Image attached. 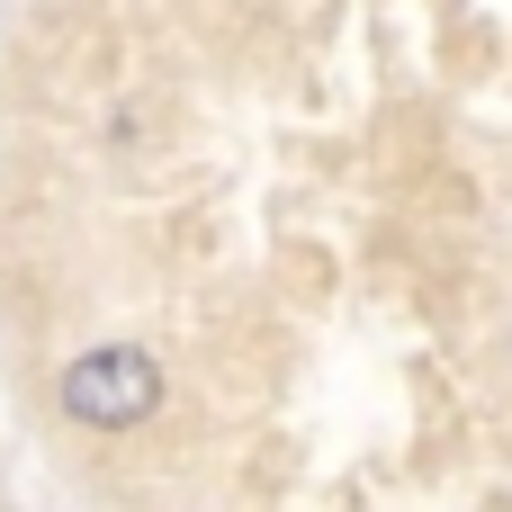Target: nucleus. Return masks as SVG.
<instances>
[{
  "label": "nucleus",
  "instance_id": "nucleus-1",
  "mask_svg": "<svg viewBox=\"0 0 512 512\" xmlns=\"http://www.w3.org/2000/svg\"><path fill=\"white\" fill-rule=\"evenodd\" d=\"M63 414L90 423V432H135V423H153V414H162V369H153V351H135V342L81 351V360L63 369Z\"/></svg>",
  "mask_w": 512,
  "mask_h": 512
}]
</instances>
